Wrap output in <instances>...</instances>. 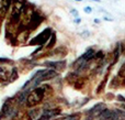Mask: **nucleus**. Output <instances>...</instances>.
<instances>
[{
    "label": "nucleus",
    "instance_id": "nucleus-20",
    "mask_svg": "<svg viewBox=\"0 0 125 120\" xmlns=\"http://www.w3.org/2000/svg\"><path fill=\"white\" fill-rule=\"evenodd\" d=\"M122 110H125V104H123V105H122Z\"/></svg>",
    "mask_w": 125,
    "mask_h": 120
},
{
    "label": "nucleus",
    "instance_id": "nucleus-11",
    "mask_svg": "<svg viewBox=\"0 0 125 120\" xmlns=\"http://www.w3.org/2000/svg\"><path fill=\"white\" fill-rule=\"evenodd\" d=\"M18 76H19V74H18V70L15 67H13L12 68V73H11V77L9 78V82H10V83H12L14 79L18 78Z\"/></svg>",
    "mask_w": 125,
    "mask_h": 120
},
{
    "label": "nucleus",
    "instance_id": "nucleus-1",
    "mask_svg": "<svg viewBox=\"0 0 125 120\" xmlns=\"http://www.w3.org/2000/svg\"><path fill=\"white\" fill-rule=\"evenodd\" d=\"M44 96H45V86H42V87H36L34 89H32L30 92L26 99V104L29 108H32L34 106L39 105L43 101Z\"/></svg>",
    "mask_w": 125,
    "mask_h": 120
},
{
    "label": "nucleus",
    "instance_id": "nucleus-9",
    "mask_svg": "<svg viewBox=\"0 0 125 120\" xmlns=\"http://www.w3.org/2000/svg\"><path fill=\"white\" fill-rule=\"evenodd\" d=\"M108 76H109V75L106 74V76H104V78L101 81L100 85L97 87V90H95V93H97V94H100V93H101L102 90L104 89V87H105V84H106V82H108Z\"/></svg>",
    "mask_w": 125,
    "mask_h": 120
},
{
    "label": "nucleus",
    "instance_id": "nucleus-12",
    "mask_svg": "<svg viewBox=\"0 0 125 120\" xmlns=\"http://www.w3.org/2000/svg\"><path fill=\"white\" fill-rule=\"evenodd\" d=\"M83 11H84V13H87V14H90V13L92 12V8L89 7V6H86L83 8Z\"/></svg>",
    "mask_w": 125,
    "mask_h": 120
},
{
    "label": "nucleus",
    "instance_id": "nucleus-16",
    "mask_svg": "<svg viewBox=\"0 0 125 120\" xmlns=\"http://www.w3.org/2000/svg\"><path fill=\"white\" fill-rule=\"evenodd\" d=\"M73 23L75 24H80L81 23V18H75V19H73Z\"/></svg>",
    "mask_w": 125,
    "mask_h": 120
},
{
    "label": "nucleus",
    "instance_id": "nucleus-8",
    "mask_svg": "<svg viewBox=\"0 0 125 120\" xmlns=\"http://www.w3.org/2000/svg\"><path fill=\"white\" fill-rule=\"evenodd\" d=\"M42 111H43V109H40V108H33V109H30L28 111V116L30 117L31 120H37V119H40V117H41Z\"/></svg>",
    "mask_w": 125,
    "mask_h": 120
},
{
    "label": "nucleus",
    "instance_id": "nucleus-14",
    "mask_svg": "<svg viewBox=\"0 0 125 120\" xmlns=\"http://www.w3.org/2000/svg\"><path fill=\"white\" fill-rule=\"evenodd\" d=\"M116 100H119V101H121V103L125 104V97L122 96V95H117V96H116Z\"/></svg>",
    "mask_w": 125,
    "mask_h": 120
},
{
    "label": "nucleus",
    "instance_id": "nucleus-3",
    "mask_svg": "<svg viewBox=\"0 0 125 120\" xmlns=\"http://www.w3.org/2000/svg\"><path fill=\"white\" fill-rule=\"evenodd\" d=\"M52 33L53 32H52V30H51V28H47L46 30L42 31L37 36H35L29 44H31V45H33V44H37L39 46H43V44H45L46 42L50 40Z\"/></svg>",
    "mask_w": 125,
    "mask_h": 120
},
{
    "label": "nucleus",
    "instance_id": "nucleus-2",
    "mask_svg": "<svg viewBox=\"0 0 125 120\" xmlns=\"http://www.w3.org/2000/svg\"><path fill=\"white\" fill-rule=\"evenodd\" d=\"M124 50H125V45H124L123 42H117L115 48H114V50H113V52H112V57H111L110 65H109V67H108V72L119 62L120 57L123 55Z\"/></svg>",
    "mask_w": 125,
    "mask_h": 120
},
{
    "label": "nucleus",
    "instance_id": "nucleus-15",
    "mask_svg": "<svg viewBox=\"0 0 125 120\" xmlns=\"http://www.w3.org/2000/svg\"><path fill=\"white\" fill-rule=\"evenodd\" d=\"M70 13H71V15H73L75 18H78V14H79V13H78V11L76 10V9H71Z\"/></svg>",
    "mask_w": 125,
    "mask_h": 120
},
{
    "label": "nucleus",
    "instance_id": "nucleus-17",
    "mask_svg": "<svg viewBox=\"0 0 125 120\" xmlns=\"http://www.w3.org/2000/svg\"><path fill=\"white\" fill-rule=\"evenodd\" d=\"M103 20H105V21H110V22H112V21H113V19H112V18H108V17H106V15L103 18Z\"/></svg>",
    "mask_w": 125,
    "mask_h": 120
},
{
    "label": "nucleus",
    "instance_id": "nucleus-4",
    "mask_svg": "<svg viewBox=\"0 0 125 120\" xmlns=\"http://www.w3.org/2000/svg\"><path fill=\"white\" fill-rule=\"evenodd\" d=\"M104 109H106L105 104H103V103H98V104H95L93 107H91L90 109L87 110L86 112L88 114V118L94 119V118H97V117H99L100 114H101V112L103 111Z\"/></svg>",
    "mask_w": 125,
    "mask_h": 120
},
{
    "label": "nucleus",
    "instance_id": "nucleus-13",
    "mask_svg": "<svg viewBox=\"0 0 125 120\" xmlns=\"http://www.w3.org/2000/svg\"><path fill=\"white\" fill-rule=\"evenodd\" d=\"M11 60L10 59H7V57H0V63L2 64H7V63H10Z\"/></svg>",
    "mask_w": 125,
    "mask_h": 120
},
{
    "label": "nucleus",
    "instance_id": "nucleus-22",
    "mask_svg": "<svg viewBox=\"0 0 125 120\" xmlns=\"http://www.w3.org/2000/svg\"><path fill=\"white\" fill-rule=\"evenodd\" d=\"M75 1H78V2H81V1H83V0H75Z\"/></svg>",
    "mask_w": 125,
    "mask_h": 120
},
{
    "label": "nucleus",
    "instance_id": "nucleus-19",
    "mask_svg": "<svg viewBox=\"0 0 125 120\" xmlns=\"http://www.w3.org/2000/svg\"><path fill=\"white\" fill-rule=\"evenodd\" d=\"M81 35H90V32L89 31H84V32L81 33Z\"/></svg>",
    "mask_w": 125,
    "mask_h": 120
},
{
    "label": "nucleus",
    "instance_id": "nucleus-5",
    "mask_svg": "<svg viewBox=\"0 0 125 120\" xmlns=\"http://www.w3.org/2000/svg\"><path fill=\"white\" fill-rule=\"evenodd\" d=\"M12 99L8 98L7 100H4V103L1 106V110H0V120L3 119L4 117H8L9 115H11V112L13 111V106H12Z\"/></svg>",
    "mask_w": 125,
    "mask_h": 120
},
{
    "label": "nucleus",
    "instance_id": "nucleus-18",
    "mask_svg": "<svg viewBox=\"0 0 125 120\" xmlns=\"http://www.w3.org/2000/svg\"><path fill=\"white\" fill-rule=\"evenodd\" d=\"M93 22H94V23H100V22H101V20L98 19V18H95V19H93Z\"/></svg>",
    "mask_w": 125,
    "mask_h": 120
},
{
    "label": "nucleus",
    "instance_id": "nucleus-7",
    "mask_svg": "<svg viewBox=\"0 0 125 120\" xmlns=\"http://www.w3.org/2000/svg\"><path fill=\"white\" fill-rule=\"evenodd\" d=\"M31 89L29 88V89H24L22 90L21 93H19V95H18V98H17V103L18 105H24V104H26V99H28V96L29 94H30Z\"/></svg>",
    "mask_w": 125,
    "mask_h": 120
},
{
    "label": "nucleus",
    "instance_id": "nucleus-21",
    "mask_svg": "<svg viewBox=\"0 0 125 120\" xmlns=\"http://www.w3.org/2000/svg\"><path fill=\"white\" fill-rule=\"evenodd\" d=\"M91 1H95V2H100L101 0H91Z\"/></svg>",
    "mask_w": 125,
    "mask_h": 120
},
{
    "label": "nucleus",
    "instance_id": "nucleus-10",
    "mask_svg": "<svg viewBox=\"0 0 125 120\" xmlns=\"http://www.w3.org/2000/svg\"><path fill=\"white\" fill-rule=\"evenodd\" d=\"M55 42H56V34L52 33V35H51V37H50V42L46 44V48H48V50L52 48L53 46L55 45Z\"/></svg>",
    "mask_w": 125,
    "mask_h": 120
},
{
    "label": "nucleus",
    "instance_id": "nucleus-23",
    "mask_svg": "<svg viewBox=\"0 0 125 120\" xmlns=\"http://www.w3.org/2000/svg\"><path fill=\"white\" fill-rule=\"evenodd\" d=\"M84 120H93V119H90V118H87V119H84Z\"/></svg>",
    "mask_w": 125,
    "mask_h": 120
},
{
    "label": "nucleus",
    "instance_id": "nucleus-6",
    "mask_svg": "<svg viewBox=\"0 0 125 120\" xmlns=\"http://www.w3.org/2000/svg\"><path fill=\"white\" fill-rule=\"evenodd\" d=\"M44 65L46 66V68H51V70H62L65 67V61H53V62H44Z\"/></svg>",
    "mask_w": 125,
    "mask_h": 120
}]
</instances>
